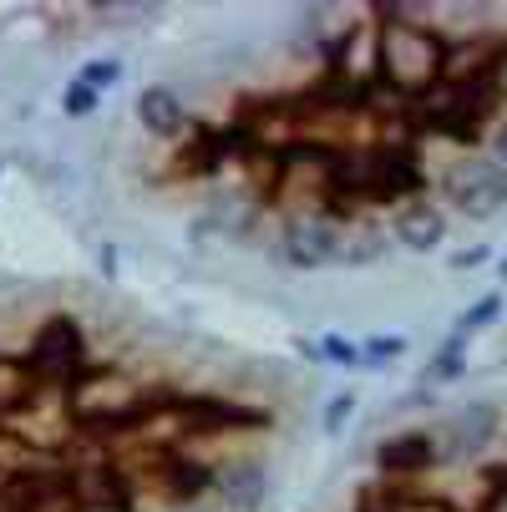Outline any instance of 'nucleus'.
I'll use <instances>...</instances> for the list:
<instances>
[{
  "instance_id": "nucleus-17",
  "label": "nucleus",
  "mask_w": 507,
  "mask_h": 512,
  "mask_svg": "<svg viewBox=\"0 0 507 512\" xmlns=\"http://www.w3.org/2000/svg\"><path fill=\"white\" fill-rule=\"evenodd\" d=\"M492 148H497V158H502V168H507V122L492 132Z\"/></svg>"
},
{
  "instance_id": "nucleus-3",
  "label": "nucleus",
  "mask_w": 507,
  "mask_h": 512,
  "mask_svg": "<svg viewBox=\"0 0 507 512\" xmlns=\"http://www.w3.org/2000/svg\"><path fill=\"white\" fill-rule=\"evenodd\" d=\"M437 457H442V447H437V436H431V431H401V436H391V442L376 447V467L391 472V477L426 472Z\"/></svg>"
},
{
  "instance_id": "nucleus-12",
  "label": "nucleus",
  "mask_w": 507,
  "mask_h": 512,
  "mask_svg": "<svg viewBox=\"0 0 507 512\" xmlns=\"http://www.w3.org/2000/svg\"><path fill=\"white\" fill-rule=\"evenodd\" d=\"M117 77H122V61H117V56H107V61H87L77 82H82V87H92V92H102V87H112Z\"/></svg>"
},
{
  "instance_id": "nucleus-8",
  "label": "nucleus",
  "mask_w": 507,
  "mask_h": 512,
  "mask_svg": "<svg viewBox=\"0 0 507 512\" xmlns=\"http://www.w3.org/2000/svg\"><path fill=\"white\" fill-rule=\"evenodd\" d=\"M386 249H391V239H386L381 229H355V234H345L340 264H376Z\"/></svg>"
},
{
  "instance_id": "nucleus-9",
  "label": "nucleus",
  "mask_w": 507,
  "mask_h": 512,
  "mask_svg": "<svg viewBox=\"0 0 507 512\" xmlns=\"http://www.w3.org/2000/svg\"><path fill=\"white\" fill-rule=\"evenodd\" d=\"M462 355H467V335H452V340L437 350V360L426 365V381H452V376H462Z\"/></svg>"
},
{
  "instance_id": "nucleus-11",
  "label": "nucleus",
  "mask_w": 507,
  "mask_h": 512,
  "mask_svg": "<svg viewBox=\"0 0 507 512\" xmlns=\"http://www.w3.org/2000/svg\"><path fill=\"white\" fill-rule=\"evenodd\" d=\"M396 355H406V340H401V335H381V340L360 345V365H386V360H396Z\"/></svg>"
},
{
  "instance_id": "nucleus-6",
  "label": "nucleus",
  "mask_w": 507,
  "mask_h": 512,
  "mask_svg": "<svg viewBox=\"0 0 507 512\" xmlns=\"http://www.w3.org/2000/svg\"><path fill=\"white\" fill-rule=\"evenodd\" d=\"M219 497H224L234 512L259 507V502H264V472H259L254 462H239V467L219 472Z\"/></svg>"
},
{
  "instance_id": "nucleus-14",
  "label": "nucleus",
  "mask_w": 507,
  "mask_h": 512,
  "mask_svg": "<svg viewBox=\"0 0 507 512\" xmlns=\"http://www.w3.org/2000/svg\"><path fill=\"white\" fill-rule=\"evenodd\" d=\"M350 416H355V396H350V391L330 396V406H325V431H330V436H340Z\"/></svg>"
},
{
  "instance_id": "nucleus-15",
  "label": "nucleus",
  "mask_w": 507,
  "mask_h": 512,
  "mask_svg": "<svg viewBox=\"0 0 507 512\" xmlns=\"http://www.w3.org/2000/svg\"><path fill=\"white\" fill-rule=\"evenodd\" d=\"M315 355H325L330 365H360V345H355V340H340V335H330Z\"/></svg>"
},
{
  "instance_id": "nucleus-13",
  "label": "nucleus",
  "mask_w": 507,
  "mask_h": 512,
  "mask_svg": "<svg viewBox=\"0 0 507 512\" xmlns=\"http://www.w3.org/2000/svg\"><path fill=\"white\" fill-rule=\"evenodd\" d=\"M61 107H66V117H92V112H97V92L82 87V82H71V87L61 92Z\"/></svg>"
},
{
  "instance_id": "nucleus-18",
  "label": "nucleus",
  "mask_w": 507,
  "mask_h": 512,
  "mask_svg": "<svg viewBox=\"0 0 507 512\" xmlns=\"http://www.w3.org/2000/svg\"><path fill=\"white\" fill-rule=\"evenodd\" d=\"M497 269H502V279H507V254H502V264H497Z\"/></svg>"
},
{
  "instance_id": "nucleus-1",
  "label": "nucleus",
  "mask_w": 507,
  "mask_h": 512,
  "mask_svg": "<svg viewBox=\"0 0 507 512\" xmlns=\"http://www.w3.org/2000/svg\"><path fill=\"white\" fill-rule=\"evenodd\" d=\"M442 193L452 198L457 213L467 218H492L507 208V168L502 163H487V158H462L447 178H442Z\"/></svg>"
},
{
  "instance_id": "nucleus-10",
  "label": "nucleus",
  "mask_w": 507,
  "mask_h": 512,
  "mask_svg": "<svg viewBox=\"0 0 507 512\" xmlns=\"http://www.w3.org/2000/svg\"><path fill=\"white\" fill-rule=\"evenodd\" d=\"M497 315H502V295H482V300L462 315V330H457V335H477V330H487Z\"/></svg>"
},
{
  "instance_id": "nucleus-16",
  "label": "nucleus",
  "mask_w": 507,
  "mask_h": 512,
  "mask_svg": "<svg viewBox=\"0 0 507 512\" xmlns=\"http://www.w3.org/2000/svg\"><path fill=\"white\" fill-rule=\"evenodd\" d=\"M482 259H487V249L477 244V249H462V254H452V269H477Z\"/></svg>"
},
{
  "instance_id": "nucleus-4",
  "label": "nucleus",
  "mask_w": 507,
  "mask_h": 512,
  "mask_svg": "<svg viewBox=\"0 0 507 512\" xmlns=\"http://www.w3.org/2000/svg\"><path fill=\"white\" fill-rule=\"evenodd\" d=\"M391 234L406 244V249H437L442 239H447V213L437 208V203H406L401 213H396V224H391Z\"/></svg>"
},
{
  "instance_id": "nucleus-7",
  "label": "nucleus",
  "mask_w": 507,
  "mask_h": 512,
  "mask_svg": "<svg viewBox=\"0 0 507 512\" xmlns=\"http://www.w3.org/2000/svg\"><path fill=\"white\" fill-rule=\"evenodd\" d=\"M492 431H497V406L472 401V406L452 421V442H457V452H477V447L492 442Z\"/></svg>"
},
{
  "instance_id": "nucleus-5",
  "label": "nucleus",
  "mask_w": 507,
  "mask_h": 512,
  "mask_svg": "<svg viewBox=\"0 0 507 512\" xmlns=\"http://www.w3.org/2000/svg\"><path fill=\"white\" fill-rule=\"evenodd\" d=\"M137 117H142V127L158 132V137L183 132V102H178L168 87H148V92H142V97H137Z\"/></svg>"
},
{
  "instance_id": "nucleus-2",
  "label": "nucleus",
  "mask_w": 507,
  "mask_h": 512,
  "mask_svg": "<svg viewBox=\"0 0 507 512\" xmlns=\"http://www.w3.org/2000/svg\"><path fill=\"white\" fill-rule=\"evenodd\" d=\"M345 249V229L330 218H295L284 229V259L295 269H320V264H340Z\"/></svg>"
}]
</instances>
